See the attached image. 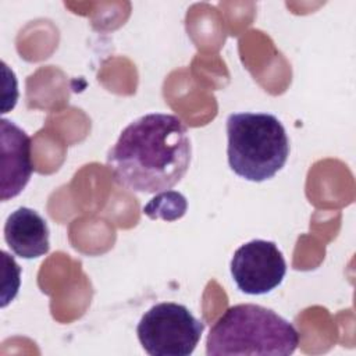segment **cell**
Instances as JSON below:
<instances>
[{
    "label": "cell",
    "instance_id": "8",
    "mask_svg": "<svg viewBox=\"0 0 356 356\" xmlns=\"http://www.w3.org/2000/svg\"><path fill=\"white\" fill-rule=\"evenodd\" d=\"M188 209L186 199L175 191L159 192L145 207L143 213L152 218H161L165 221H174L181 218Z\"/></svg>",
    "mask_w": 356,
    "mask_h": 356
},
{
    "label": "cell",
    "instance_id": "1",
    "mask_svg": "<svg viewBox=\"0 0 356 356\" xmlns=\"http://www.w3.org/2000/svg\"><path fill=\"white\" fill-rule=\"evenodd\" d=\"M191 154L185 124L177 115L152 113L120 134L107 154V165L118 185L139 193H159L181 181Z\"/></svg>",
    "mask_w": 356,
    "mask_h": 356
},
{
    "label": "cell",
    "instance_id": "5",
    "mask_svg": "<svg viewBox=\"0 0 356 356\" xmlns=\"http://www.w3.org/2000/svg\"><path fill=\"white\" fill-rule=\"evenodd\" d=\"M286 274L282 252L271 241L253 239L239 246L231 259V275L248 295H264L281 285Z\"/></svg>",
    "mask_w": 356,
    "mask_h": 356
},
{
    "label": "cell",
    "instance_id": "7",
    "mask_svg": "<svg viewBox=\"0 0 356 356\" xmlns=\"http://www.w3.org/2000/svg\"><path fill=\"white\" fill-rule=\"evenodd\" d=\"M4 239L8 248L22 259L44 256L50 249L47 222L29 207H18L7 217Z\"/></svg>",
    "mask_w": 356,
    "mask_h": 356
},
{
    "label": "cell",
    "instance_id": "2",
    "mask_svg": "<svg viewBox=\"0 0 356 356\" xmlns=\"http://www.w3.org/2000/svg\"><path fill=\"white\" fill-rule=\"evenodd\" d=\"M299 345L292 323L260 305L228 307L213 324L206 355H291Z\"/></svg>",
    "mask_w": 356,
    "mask_h": 356
},
{
    "label": "cell",
    "instance_id": "4",
    "mask_svg": "<svg viewBox=\"0 0 356 356\" xmlns=\"http://www.w3.org/2000/svg\"><path fill=\"white\" fill-rule=\"evenodd\" d=\"M203 321L174 302L152 306L140 318L138 339L152 356H189L200 341Z\"/></svg>",
    "mask_w": 356,
    "mask_h": 356
},
{
    "label": "cell",
    "instance_id": "6",
    "mask_svg": "<svg viewBox=\"0 0 356 356\" xmlns=\"http://www.w3.org/2000/svg\"><path fill=\"white\" fill-rule=\"evenodd\" d=\"M1 200L18 196L33 172L29 135L10 120L1 118Z\"/></svg>",
    "mask_w": 356,
    "mask_h": 356
},
{
    "label": "cell",
    "instance_id": "3",
    "mask_svg": "<svg viewBox=\"0 0 356 356\" xmlns=\"http://www.w3.org/2000/svg\"><path fill=\"white\" fill-rule=\"evenodd\" d=\"M231 170L248 181L273 178L286 163L289 140L281 121L268 113H234L227 118Z\"/></svg>",
    "mask_w": 356,
    "mask_h": 356
}]
</instances>
